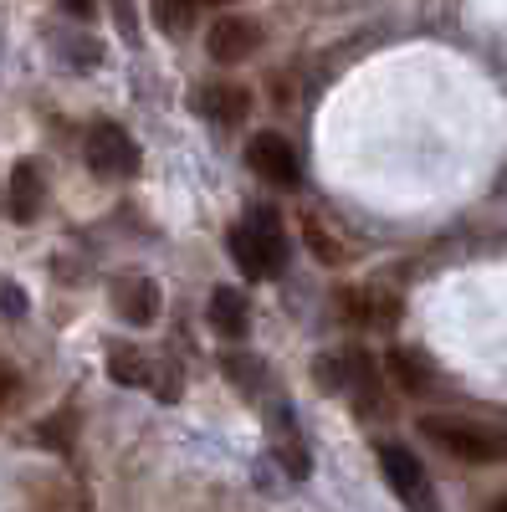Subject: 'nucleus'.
<instances>
[{"instance_id": "1", "label": "nucleus", "mask_w": 507, "mask_h": 512, "mask_svg": "<svg viewBox=\"0 0 507 512\" xmlns=\"http://www.w3.org/2000/svg\"><path fill=\"white\" fill-rule=\"evenodd\" d=\"M226 246H231L236 267H241L246 277H277V272L287 267V236H282V221L272 216L267 205H251L246 221L231 226Z\"/></svg>"}, {"instance_id": "2", "label": "nucleus", "mask_w": 507, "mask_h": 512, "mask_svg": "<svg viewBox=\"0 0 507 512\" xmlns=\"http://www.w3.org/2000/svg\"><path fill=\"white\" fill-rule=\"evenodd\" d=\"M420 436L436 441L441 451H451L456 461L472 466H497L507 461V431L487 420H461V415H426L420 420Z\"/></svg>"}, {"instance_id": "3", "label": "nucleus", "mask_w": 507, "mask_h": 512, "mask_svg": "<svg viewBox=\"0 0 507 512\" xmlns=\"http://www.w3.org/2000/svg\"><path fill=\"white\" fill-rule=\"evenodd\" d=\"M246 164H251V175H257L262 185H272V190H292L303 180V159H298V149H292L282 134H257L246 144Z\"/></svg>"}, {"instance_id": "4", "label": "nucleus", "mask_w": 507, "mask_h": 512, "mask_svg": "<svg viewBox=\"0 0 507 512\" xmlns=\"http://www.w3.org/2000/svg\"><path fill=\"white\" fill-rule=\"evenodd\" d=\"M88 164L103 180H129V175H139V144L118 123H98L88 134Z\"/></svg>"}, {"instance_id": "5", "label": "nucleus", "mask_w": 507, "mask_h": 512, "mask_svg": "<svg viewBox=\"0 0 507 512\" xmlns=\"http://www.w3.org/2000/svg\"><path fill=\"white\" fill-rule=\"evenodd\" d=\"M205 47H210V57H216V62L236 67V62H246L251 52L262 47V26L251 21V16H216V21H210Z\"/></svg>"}, {"instance_id": "6", "label": "nucleus", "mask_w": 507, "mask_h": 512, "mask_svg": "<svg viewBox=\"0 0 507 512\" xmlns=\"http://www.w3.org/2000/svg\"><path fill=\"white\" fill-rule=\"evenodd\" d=\"M379 466H385V482L395 487V497H405V502H426V497H431V487H426V466L415 461L410 446L379 441Z\"/></svg>"}, {"instance_id": "7", "label": "nucleus", "mask_w": 507, "mask_h": 512, "mask_svg": "<svg viewBox=\"0 0 507 512\" xmlns=\"http://www.w3.org/2000/svg\"><path fill=\"white\" fill-rule=\"evenodd\" d=\"M41 200H47V180H41V164L21 159L11 169V185H6V210H11V221H36L41 216Z\"/></svg>"}, {"instance_id": "8", "label": "nucleus", "mask_w": 507, "mask_h": 512, "mask_svg": "<svg viewBox=\"0 0 507 512\" xmlns=\"http://www.w3.org/2000/svg\"><path fill=\"white\" fill-rule=\"evenodd\" d=\"M113 303H118V313L129 318L134 328H144V323H154V318H159L164 292H159V282H149V277H118Z\"/></svg>"}, {"instance_id": "9", "label": "nucleus", "mask_w": 507, "mask_h": 512, "mask_svg": "<svg viewBox=\"0 0 507 512\" xmlns=\"http://www.w3.org/2000/svg\"><path fill=\"white\" fill-rule=\"evenodd\" d=\"M333 303L344 308V318L369 323V328H390V323L400 318V297H395V292H349V287H344Z\"/></svg>"}, {"instance_id": "10", "label": "nucleus", "mask_w": 507, "mask_h": 512, "mask_svg": "<svg viewBox=\"0 0 507 512\" xmlns=\"http://www.w3.org/2000/svg\"><path fill=\"white\" fill-rule=\"evenodd\" d=\"M385 374H390V384H395L400 395H426L431 384H436L431 364L420 359L415 349H390V354H385Z\"/></svg>"}, {"instance_id": "11", "label": "nucleus", "mask_w": 507, "mask_h": 512, "mask_svg": "<svg viewBox=\"0 0 507 512\" xmlns=\"http://www.w3.org/2000/svg\"><path fill=\"white\" fill-rule=\"evenodd\" d=\"M200 108L216 118V123H241L251 113V93L246 88H231V82H210L200 93Z\"/></svg>"}, {"instance_id": "12", "label": "nucleus", "mask_w": 507, "mask_h": 512, "mask_svg": "<svg viewBox=\"0 0 507 512\" xmlns=\"http://www.w3.org/2000/svg\"><path fill=\"white\" fill-rule=\"evenodd\" d=\"M210 328L226 333V338H241V333L251 328V318H246V297L231 292V287H216V292H210Z\"/></svg>"}, {"instance_id": "13", "label": "nucleus", "mask_w": 507, "mask_h": 512, "mask_svg": "<svg viewBox=\"0 0 507 512\" xmlns=\"http://www.w3.org/2000/svg\"><path fill=\"white\" fill-rule=\"evenodd\" d=\"M221 6H231V0H154V11H159V26L169 31V36H180L195 16H205V11H221Z\"/></svg>"}, {"instance_id": "14", "label": "nucleus", "mask_w": 507, "mask_h": 512, "mask_svg": "<svg viewBox=\"0 0 507 512\" xmlns=\"http://www.w3.org/2000/svg\"><path fill=\"white\" fill-rule=\"evenodd\" d=\"M108 374H113L118 384H154V364H149V354H139L134 344H113V349H108Z\"/></svg>"}, {"instance_id": "15", "label": "nucleus", "mask_w": 507, "mask_h": 512, "mask_svg": "<svg viewBox=\"0 0 507 512\" xmlns=\"http://www.w3.org/2000/svg\"><path fill=\"white\" fill-rule=\"evenodd\" d=\"M277 456L292 477H308V451H303V436H298V420L287 410H277Z\"/></svg>"}, {"instance_id": "16", "label": "nucleus", "mask_w": 507, "mask_h": 512, "mask_svg": "<svg viewBox=\"0 0 507 512\" xmlns=\"http://www.w3.org/2000/svg\"><path fill=\"white\" fill-rule=\"evenodd\" d=\"M303 231H308V246L323 256V262H344V246H338V241L328 236V226H318L313 216H303Z\"/></svg>"}, {"instance_id": "17", "label": "nucleus", "mask_w": 507, "mask_h": 512, "mask_svg": "<svg viewBox=\"0 0 507 512\" xmlns=\"http://www.w3.org/2000/svg\"><path fill=\"white\" fill-rule=\"evenodd\" d=\"M221 369H226L231 379H241V384H246V390H257V384H262V369H257V364H251L246 354H221Z\"/></svg>"}, {"instance_id": "18", "label": "nucleus", "mask_w": 507, "mask_h": 512, "mask_svg": "<svg viewBox=\"0 0 507 512\" xmlns=\"http://www.w3.org/2000/svg\"><path fill=\"white\" fill-rule=\"evenodd\" d=\"M0 313H6V318H21V313H26V292L11 287V282H0Z\"/></svg>"}, {"instance_id": "19", "label": "nucleus", "mask_w": 507, "mask_h": 512, "mask_svg": "<svg viewBox=\"0 0 507 512\" xmlns=\"http://www.w3.org/2000/svg\"><path fill=\"white\" fill-rule=\"evenodd\" d=\"M108 6H113V16H118V26H123V36H139V26H134V0H108Z\"/></svg>"}, {"instance_id": "20", "label": "nucleus", "mask_w": 507, "mask_h": 512, "mask_svg": "<svg viewBox=\"0 0 507 512\" xmlns=\"http://www.w3.org/2000/svg\"><path fill=\"white\" fill-rule=\"evenodd\" d=\"M72 21H93V0H57Z\"/></svg>"}, {"instance_id": "21", "label": "nucleus", "mask_w": 507, "mask_h": 512, "mask_svg": "<svg viewBox=\"0 0 507 512\" xmlns=\"http://www.w3.org/2000/svg\"><path fill=\"white\" fill-rule=\"evenodd\" d=\"M16 384H21L16 369H11V364H0V400H11V395H16Z\"/></svg>"}, {"instance_id": "22", "label": "nucleus", "mask_w": 507, "mask_h": 512, "mask_svg": "<svg viewBox=\"0 0 507 512\" xmlns=\"http://www.w3.org/2000/svg\"><path fill=\"white\" fill-rule=\"evenodd\" d=\"M497 512H507V497H497Z\"/></svg>"}]
</instances>
